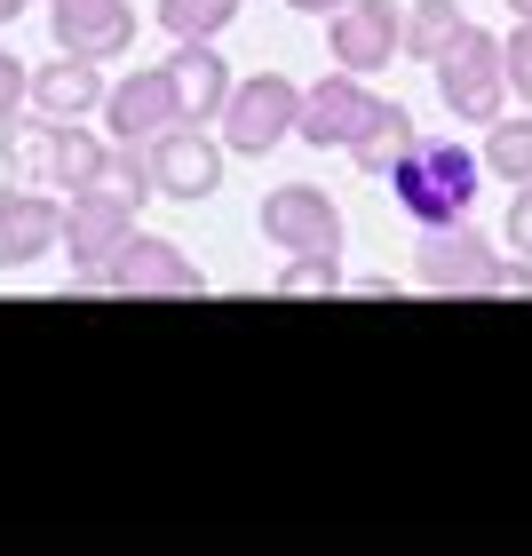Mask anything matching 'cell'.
<instances>
[{
    "instance_id": "obj_1",
    "label": "cell",
    "mask_w": 532,
    "mask_h": 556,
    "mask_svg": "<svg viewBox=\"0 0 532 556\" xmlns=\"http://www.w3.org/2000/svg\"><path fill=\"white\" fill-rule=\"evenodd\" d=\"M382 184L414 223H461L477 207V184H485V151H469L453 136H414V151H405Z\"/></svg>"
},
{
    "instance_id": "obj_2",
    "label": "cell",
    "mask_w": 532,
    "mask_h": 556,
    "mask_svg": "<svg viewBox=\"0 0 532 556\" xmlns=\"http://www.w3.org/2000/svg\"><path fill=\"white\" fill-rule=\"evenodd\" d=\"M429 72H438V96H445V112L461 119V128H493V119L509 112V40L485 33V24H469Z\"/></svg>"
},
{
    "instance_id": "obj_3",
    "label": "cell",
    "mask_w": 532,
    "mask_h": 556,
    "mask_svg": "<svg viewBox=\"0 0 532 556\" xmlns=\"http://www.w3.org/2000/svg\"><path fill=\"white\" fill-rule=\"evenodd\" d=\"M72 287H80V294H160V302H191V294H207V270H199L175 239L136 231L104 270H72Z\"/></svg>"
},
{
    "instance_id": "obj_4",
    "label": "cell",
    "mask_w": 532,
    "mask_h": 556,
    "mask_svg": "<svg viewBox=\"0 0 532 556\" xmlns=\"http://www.w3.org/2000/svg\"><path fill=\"white\" fill-rule=\"evenodd\" d=\"M302 80H287V72H255V80H239L231 88V104H223V143L246 151V160H263V151H278L294 128H302Z\"/></svg>"
},
{
    "instance_id": "obj_5",
    "label": "cell",
    "mask_w": 532,
    "mask_h": 556,
    "mask_svg": "<svg viewBox=\"0 0 532 556\" xmlns=\"http://www.w3.org/2000/svg\"><path fill=\"white\" fill-rule=\"evenodd\" d=\"M493 239L477 231V223H421V239H414V287L429 294H493Z\"/></svg>"
},
{
    "instance_id": "obj_6",
    "label": "cell",
    "mask_w": 532,
    "mask_h": 556,
    "mask_svg": "<svg viewBox=\"0 0 532 556\" xmlns=\"http://www.w3.org/2000/svg\"><path fill=\"white\" fill-rule=\"evenodd\" d=\"M390 96H373L366 88V72H326V80L302 96V143H318V151H358V136L382 119Z\"/></svg>"
},
{
    "instance_id": "obj_7",
    "label": "cell",
    "mask_w": 532,
    "mask_h": 556,
    "mask_svg": "<svg viewBox=\"0 0 532 556\" xmlns=\"http://www.w3.org/2000/svg\"><path fill=\"white\" fill-rule=\"evenodd\" d=\"M151 160H160V199H215L223 191V160H231V143L207 136V119H175V128L151 136Z\"/></svg>"
},
{
    "instance_id": "obj_8",
    "label": "cell",
    "mask_w": 532,
    "mask_h": 556,
    "mask_svg": "<svg viewBox=\"0 0 532 556\" xmlns=\"http://www.w3.org/2000/svg\"><path fill=\"white\" fill-rule=\"evenodd\" d=\"M263 239L278 255H342V207L318 184H278L263 199Z\"/></svg>"
},
{
    "instance_id": "obj_9",
    "label": "cell",
    "mask_w": 532,
    "mask_h": 556,
    "mask_svg": "<svg viewBox=\"0 0 532 556\" xmlns=\"http://www.w3.org/2000/svg\"><path fill=\"white\" fill-rule=\"evenodd\" d=\"M128 239H136V199L119 184L72 191V207H64V255H72V270H104Z\"/></svg>"
},
{
    "instance_id": "obj_10",
    "label": "cell",
    "mask_w": 532,
    "mask_h": 556,
    "mask_svg": "<svg viewBox=\"0 0 532 556\" xmlns=\"http://www.w3.org/2000/svg\"><path fill=\"white\" fill-rule=\"evenodd\" d=\"M183 119V88H175V64H136L128 80H112L104 96V128L119 143H151L160 128Z\"/></svg>"
},
{
    "instance_id": "obj_11",
    "label": "cell",
    "mask_w": 532,
    "mask_h": 556,
    "mask_svg": "<svg viewBox=\"0 0 532 556\" xmlns=\"http://www.w3.org/2000/svg\"><path fill=\"white\" fill-rule=\"evenodd\" d=\"M48 33H56L64 56L119 64L136 48V9L128 0H48Z\"/></svg>"
},
{
    "instance_id": "obj_12",
    "label": "cell",
    "mask_w": 532,
    "mask_h": 556,
    "mask_svg": "<svg viewBox=\"0 0 532 556\" xmlns=\"http://www.w3.org/2000/svg\"><path fill=\"white\" fill-rule=\"evenodd\" d=\"M326 40H334L342 72H382L405 48V16H397V0H342L326 16Z\"/></svg>"
},
{
    "instance_id": "obj_13",
    "label": "cell",
    "mask_w": 532,
    "mask_h": 556,
    "mask_svg": "<svg viewBox=\"0 0 532 556\" xmlns=\"http://www.w3.org/2000/svg\"><path fill=\"white\" fill-rule=\"evenodd\" d=\"M48 247H64V207L48 184H0V270L40 263Z\"/></svg>"
},
{
    "instance_id": "obj_14",
    "label": "cell",
    "mask_w": 532,
    "mask_h": 556,
    "mask_svg": "<svg viewBox=\"0 0 532 556\" xmlns=\"http://www.w3.org/2000/svg\"><path fill=\"white\" fill-rule=\"evenodd\" d=\"M56 143H64V119L56 112H16L9 128H0V175L9 184H48L56 191Z\"/></svg>"
},
{
    "instance_id": "obj_15",
    "label": "cell",
    "mask_w": 532,
    "mask_h": 556,
    "mask_svg": "<svg viewBox=\"0 0 532 556\" xmlns=\"http://www.w3.org/2000/svg\"><path fill=\"white\" fill-rule=\"evenodd\" d=\"M175 88H183V119H207V128H215V119H223V104H231V64H223L215 56V40H175Z\"/></svg>"
},
{
    "instance_id": "obj_16",
    "label": "cell",
    "mask_w": 532,
    "mask_h": 556,
    "mask_svg": "<svg viewBox=\"0 0 532 556\" xmlns=\"http://www.w3.org/2000/svg\"><path fill=\"white\" fill-rule=\"evenodd\" d=\"M104 96H112V80L96 72V56H64V48H56V64H40V72H33V104H40V112H56V119L104 112Z\"/></svg>"
},
{
    "instance_id": "obj_17",
    "label": "cell",
    "mask_w": 532,
    "mask_h": 556,
    "mask_svg": "<svg viewBox=\"0 0 532 556\" xmlns=\"http://www.w3.org/2000/svg\"><path fill=\"white\" fill-rule=\"evenodd\" d=\"M485 175H501V184H532V112H501L485 128Z\"/></svg>"
},
{
    "instance_id": "obj_18",
    "label": "cell",
    "mask_w": 532,
    "mask_h": 556,
    "mask_svg": "<svg viewBox=\"0 0 532 556\" xmlns=\"http://www.w3.org/2000/svg\"><path fill=\"white\" fill-rule=\"evenodd\" d=\"M414 136H421L414 112H405V104H382V119L358 136V151H350V160H358V175H390L405 151H414Z\"/></svg>"
},
{
    "instance_id": "obj_19",
    "label": "cell",
    "mask_w": 532,
    "mask_h": 556,
    "mask_svg": "<svg viewBox=\"0 0 532 556\" xmlns=\"http://www.w3.org/2000/svg\"><path fill=\"white\" fill-rule=\"evenodd\" d=\"M96 184H112V151H104V136H88V128H72V119H64L56 191H96Z\"/></svg>"
},
{
    "instance_id": "obj_20",
    "label": "cell",
    "mask_w": 532,
    "mask_h": 556,
    "mask_svg": "<svg viewBox=\"0 0 532 556\" xmlns=\"http://www.w3.org/2000/svg\"><path fill=\"white\" fill-rule=\"evenodd\" d=\"M469 33V16L453 9V0H414V16H405V56H421V64H438L453 40Z\"/></svg>"
},
{
    "instance_id": "obj_21",
    "label": "cell",
    "mask_w": 532,
    "mask_h": 556,
    "mask_svg": "<svg viewBox=\"0 0 532 556\" xmlns=\"http://www.w3.org/2000/svg\"><path fill=\"white\" fill-rule=\"evenodd\" d=\"M231 16H239V0H160V24L175 40H215V33H231Z\"/></svg>"
},
{
    "instance_id": "obj_22",
    "label": "cell",
    "mask_w": 532,
    "mask_h": 556,
    "mask_svg": "<svg viewBox=\"0 0 532 556\" xmlns=\"http://www.w3.org/2000/svg\"><path fill=\"white\" fill-rule=\"evenodd\" d=\"M342 287V255H287V270H278V294L302 302V294H334Z\"/></svg>"
},
{
    "instance_id": "obj_23",
    "label": "cell",
    "mask_w": 532,
    "mask_h": 556,
    "mask_svg": "<svg viewBox=\"0 0 532 556\" xmlns=\"http://www.w3.org/2000/svg\"><path fill=\"white\" fill-rule=\"evenodd\" d=\"M112 184L128 191L136 207H143V199H160V160H151V143H119L112 151Z\"/></svg>"
},
{
    "instance_id": "obj_24",
    "label": "cell",
    "mask_w": 532,
    "mask_h": 556,
    "mask_svg": "<svg viewBox=\"0 0 532 556\" xmlns=\"http://www.w3.org/2000/svg\"><path fill=\"white\" fill-rule=\"evenodd\" d=\"M509 96H517V112H532V16H517V33H509Z\"/></svg>"
},
{
    "instance_id": "obj_25",
    "label": "cell",
    "mask_w": 532,
    "mask_h": 556,
    "mask_svg": "<svg viewBox=\"0 0 532 556\" xmlns=\"http://www.w3.org/2000/svg\"><path fill=\"white\" fill-rule=\"evenodd\" d=\"M24 104H33V72H24V64L9 56V48H0V128H9V119H16Z\"/></svg>"
},
{
    "instance_id": "obj_26",
    "label": "cell",
    "mask_w": 532,
    "mask_h": 556,
    "mask_svg": "<svg viewBox=\"0 0 532 556\" xmlns=\"http://www.w3.org/2000/svg\"><path fill=\"white\" fill-rule=\"evenodd\" d=\"M509 247H517V255H532V184L509 191Z\"/></svg>"
},
{
    "instance_id": "obj_27",
    "label": "cell",
    "mask_w": 532,
    "mask_h": 556,
    "mask_svg": "<svg viewBox=\"0 0 532 556\" xmlns=\"http://www.w3.org/2000/svg\"><path fill=\"white\" fill-rule=\"evenodd\" d=\"M493 294H532V255H501V270H493Z\"/></svg>"
},
{
    "instance_id": "obj_28",
    "label": "cell",
    "mask_w": 532,
    "mask_h": 556,
    "mask_svg": "<svg viewBox=\"0 0 532 556\" xmlns=\"http://www.w3.org/2000/svg\"><path fill=\"white\" fill-rule=\"evenodd\" d=\"M287 9H294V16H334L342 0H287Z\"/></svg>"
},
{
    "instance_id": "obj_29",
    "label": "cell",
    "mask_w": 532,
    "mask_h": 556,
    "mask_svg": "<svg viewBox=\"0 0 532 556\" xmlns=\"http://www.w3.org/2000/svg\"><path fill=\"white\" fill-rule=\"evenodd\" d=\"M24 9H33V0H0V24H16Z\"/></svg>"
},
{
    "instance_id": "obj_30",
    "label": "cell",
    "mask_w": 532,
    "mask_h": 556,
    "mask_svg": "<svg viewBox=\"0 0 532 556\" xmlns=\"http://www.w3.org/2000/svg\"><path fill=\"white\" fill-rule=\"evenodd\" d=\"M509 16H532V0H509Z\"/></svg>"
}]
</instances>
